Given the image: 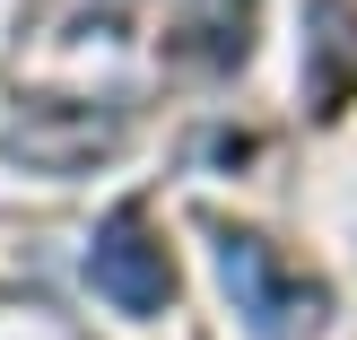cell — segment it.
Here are the masks:
<instances>
[{
  "label": "cell",
  "mask_w": 357,
  "mask_h": 340,
  "mask_svg": "<svg viewBox=\"0 0 357 340\" xmlns=\"http://www.w3.org/2000/svg\"><path fill=\"white\" fill-rule=\"evenodd\" d=\"M122 131H131L122 105H61V96H44V105H26V114L0 131V149L26 175H87L96 157L122 149Z\"/></svg>",
  "instance_id": "obj_2"
},
{
  "label": "cell",
  "mask_w": 357,
  "mask_h": 340,
  "mask_svg": "<svg viewBox=\"0 0 357 340\" xmlns=\"http://www.w3.org/2000/svg\"><path fill=\"white\" fill-rule=\"evenodd\" d=\"M218 279H227L236 314L261 340H305L314 323H323V288L296 279L288 262H279V244L253 236V227H227V236H218Z\"/></svg>",
  "instance_id": "obj_1"
},
{
  "label": "cell",
  "mask_w": 357,
  "mask_h": 340,
  "mask_svg": "<svg viewBox=\"0 0 357 340\" xmlns=\"http://www.w3.org/2000/svg\"><path fill=\"white\" fill-rule=\"evenodd\" d=\"M87 288L114 314H166L174 306V262H166V244L149 236V209L139 201H122L114 219L96 227V244H87Z\"/></svg>",
  "instance_id": "obj_3"
},
{
  "label": "cell",
  "mask_w": 357,
  "mask_h": 340,
  "mask_svg": "<svg viewBox=\"0 0 357 340\" xmlns=\"http://www.w3.org/2000/svg\"><path fill=\"white\" fill-rule=\"evenodd\" d=\"M174 52H183L192 70H236L244 52H253V0H183Z\"/></svg>",
  "instance_id": "obj_5"
},
{
  "label": "cell",
  "mask_w": 357,
  "mask_h": 340,
  "mask_svg": "<svg viewBox=\"0 0 357 340\" xmlns=\"http://www.w3.org/2000/svg\"><path fill=\"white\" fill-rule=\"evenodd\" d=\"M357 87V9L349 0H314L305 9V96L314 114H331Z\"/></svg>",
  "instance_id": "obj_4"
}]
</instances>
